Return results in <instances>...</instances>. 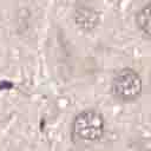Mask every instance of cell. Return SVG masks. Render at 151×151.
Instances as JSON below:
<instances>
[{
  "mask_svg": "<svg viewBox=\"0 0 151 151\" xmlns=\"http://www.w3.org/2000/svg\"><path fill=\"white\" fill-rule=\"evenodd\" d=\"M106 123L96 109H85L76 114L71 124L72 143L79 149H87L98 144L105 134Z\"/></svg>",
  "mask_w": 151,
  "mask_h": 151,
  "instance_id": "6da1fadb",
  "label": "cell"
},
{
  "mask_svg": "<svg viewBox=\"0 0 151 151\" xmlns=\"http://www.w3.org/2000/svg\"><path fill=\"white\" fill-rule=\"evenodd\" d=\"M110 90L117 101L133 103L139 99L143 93V80L136 70L124 67L114 73Z\"/></svg>",
  "mask_w": 151,
  "mask_h": 151,
  "instance_id": "7a4b0ae2",
  "label": "cell"
},
{
  "mask_svg": "<svg viewBox=\"0 0 151 151\" xmlns=\"http://www.w3.org/2000/svg\"><path fill=\"white\" fill-rule=\"evenodd\" d=\"M73 18L79 29L91 32L97 28L99 24V13L87 1H78L74 6Z\"/></svg>",
  "mask_w": 151,
  "mask_h": 151,
  "instance_id": "3957f363",
  "label": "cell"
},
{
  "mask_svg": "<svg viewBox=\"0 0 151 151\" xmlns=\"http://www.w3.org/2000/svg\"><path fill=\"white\" fill-rule=\"evenodd\" d=\"M136 26L144 38L151 40V1L143 5L136 13Z\"/></svg>",
  "mask_w": 151,
  "mask_h": 151,
  "instance_id": "277c9868",
  "label": "cell"
}]
</instances>
